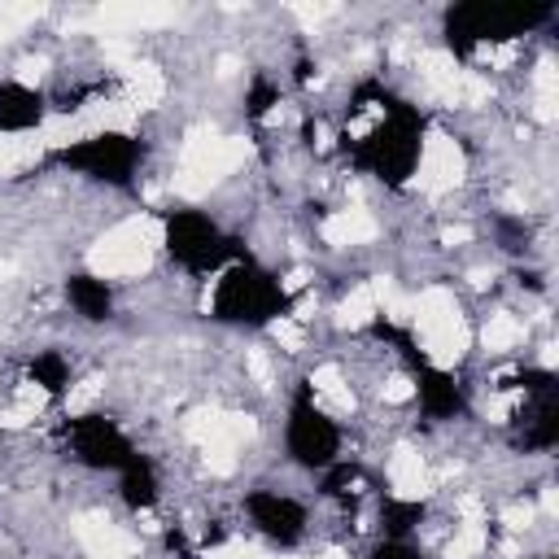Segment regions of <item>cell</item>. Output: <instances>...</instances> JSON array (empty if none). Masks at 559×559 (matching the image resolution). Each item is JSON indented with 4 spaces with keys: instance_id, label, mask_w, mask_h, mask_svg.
Masks as SVG:
<instances>
[{
    "instance_id": "9",
    "label": "cell",
    "mask_w": 559,
    "mask_h": 559,
    "mask_svg": "<svg viewBox=\"0 0 559 559\" xmlns=\"http://www.w3.org/2000/svg\"><path fill=\"white\" fill-rule=\"evenodd\" d=\"M371 559H424V555H419V550H415L411 542H397V537H384V542L376 546V555H371Z\"/></svg>"
},
{
    "instance_id": "4",
    "label": "cell",
    "mask_w": 559,
    "mask_h": 559,
    "mask_svg": "<svg viewBox=\"0 0 559 559\" xmlns=\"http://www.w3.org/2000/svg\"><path fill=\"white\" fill-rule=\"evenodd\" d=\"M284 450L297 467L310 472H328L341 459V428L328 411L314 406L310 393H297L288 406V424H284Z\"/></svg>"
},
{
    "instance_id": "8",
    "label": "cell",
    "mask_w": 559,
    "mask_h": 559,
    "mask_svg": "<svg viewBox=\"0 0 559 559\" xmlns=\"http://www.w3.org/2000/svg\"><path fill=\"white\" fill-rule=\"evenodd\" d=\"M66 301L74 306V314H79L83 323H105V319L114 314V293H109V284H105L100 275H87V271H79V275L66 280Z\"/></svg>"
},
{
    "instance_id": "1",
    "label": "cell",
    "mask_w": 559,
    "mask_h": 559,
    "mask_svg": "<svg viewBox=\"0 0 559 559\" xmlns=\"http://www.w3.org/2000/svg\"><path fill=\"white\" fill-rule=\"evenodd\" d=\"M288 310V293L284 284L253 266L249 258L231 262L218 271V288H214V314L223 323H236V328H266L275 319H284Z\"/></svg>"
},
{
    "instance_id": "5",
    "label": "cell",
    "mask_w": 559,
    "mask_h": 559,
    "mask_svg": "<svg viewBox=\"0 0 559 559\" xmlns=\"http://www.w3.org/2000/svg\"><path fill=\"white\" fill-rule=\"evenodd\" d=\"M66 441H70V454L74 463L92 467V472H122L140 450L131 445V437L109 419V415H70L61 424Z\"/></svg>"
},
{
    "instance_id": "6",
    "label": "cell",
    "mask_w": 559,
    "mask_h": 559,
    "mask_svg": "<svg viewBox=\"0 0 559 559\" xmlns=\"http://www.w3.org/2000/svg\"><path fill=\"white\" fill-rule=\"evenodd\" d=\"M245 515H249L253 533H262L271 546H297L310 528L306 507L293 493H280V489H249L245 493Z\"/></svg>"
},
{
    "instance_id": "2",
    "label": "cell",
    "mask_w": 559,
    "mask_h": 559,
    "mask_svg": "<svg viewBox=\"0 0 559 559\" xmlns=\"http://www.w3.org/2000/svg\"><path fill=\"white\" fill-rule=\"evenodd\" d=\"M162 245L166 253L192 271V275H218L223 266L240 262L245 253L231 249V240L223 236V227L205 214V210H175L166 218V231H162Z\"/></svg>"
},
{
    "instance_id": "7",
    "label": "cell",
    "mask_w": 559,
    "mask_h": 559,
    "mask_svg": "<svg viewBox=\"0 0 559 559\" xmlns=\"http://www.w3.org/2000/svg\"><path fill=\"white\" fill-rule=\"evenodd\" d=\"M44 118V96L31 83H0V131H31Z\"/></svg>"
},
{
    "instance_id": "3",
    "label": "cell",
    "mask_w": 559,
    "mask_h": 559,
    "mask_svg": "<svg viewBox=\"0 0 559 559\" xmlns=\"http://www.w3.org/2000/svg\"><path fill=\"white\" fill-rule=\"evenodd\" d=\"M144 148L135 135H122V131H100V135H87L79 144H66L52 153L57 166L74 170V175H87V179H100V183H114V188H127L135 166H140Z\"/></svg>"
}]
</instances>
